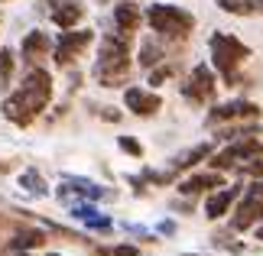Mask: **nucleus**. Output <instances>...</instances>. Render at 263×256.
Returning <instances> with one entry per match:
<instances>
[{
	"instance_id": "c85d7f7f",
	"label": "nucleus",
	"mask_w": 263,
	"mask_h": 256,
	"mask_svg": "<svg viewBox=\"0 0 263 256\" xmlns=\"http://www.w3.org/2000/svg\"><path fill=\"white\" fill-rule=\"evenodd\" d=\"M10 256H29V253H26V250H23V253H10Z\"/></svg>"
},
{
	"instance_id": "1a4fd4ad",
	"label": "nucleus",
	"mask_w": 263,
	"mask_h": 256,
	"mask_svg": "<svg viewBox=\"0 0 263 256\" xmlns=\"http://www.w3.org/2000/svg\"><path fill=\"white\" fill-rule=\"evenodd\" d=\"M257 218H263V201L257 198L254 191H247V198L237 204V214H234V221H231V224H234V230H247Z\"/></svg>"
},
{
	"instance_id": "6e6552de",
	"label": "nucleus",
	"mask_w": 263,
	"mask_h": 256,
	"mask_svg": "<svg viewBox=\"0 0 263 256\" xmlns=\"http://www.w3.org/2000/svg\"><path fill=\"white\" fill-rule=\"evenodd\" d=\"M124 104L134 110L137 117H149V114H156V110L163 107V101H159L156 94H146V91H140V88H127Z\"/></svg>"
},
{
	"instance_id": "39448f33",
	"label": "nucleus",
	"mask_w": 263,
	"mask_h": 256,
	"mask_svg": "<svg viewBox=\"0 0 263 256\" xmlns=\"http://www.w3.org/2000/svg\"><path fill=\"white\" fill-rule=\"evenodd\" d=\"M215 97V75H211L208 65H198L195 71H192L189 85H185V101H192V104H205V101Z\"/></svg>"
},
{
	"instance_id": "393cba45",
	"label": "nucleus",
	"mask_w": 263,
	"mask_h": 256,
	"mask_svg": "<svg viewBox=\"0 0 263 256\" xmlns=\"http://www.w3.org/2000/svg\"><path fill=\"white\" fill-rule=\"evenodd\" d=\"M110 256H140V250H137V247H127V243H120V247L110 250Z\"/></svg>"
},
{
	"instance_id": "a211bd4d",
	"label": "nucleus",
	"mask_w": 263,
	"mask_h": 256,
	"mask_svg": "<svg viewBox=\"0 0 263 256\" xmlns=\"http://www.w3.org/2000/svg\"><path fill=\"white\" fill-rule=\"evenodd\" d=\"M205 156H211V143H201V146H195L192 152H185V156H179L173 162V169H185V166H195V162H201Z\"/></svg>"
},
{
	"instance_id": "423d86ee",
	"label": "nucleus",
	"mask_w": 263,
	"mask_h": 256,
	"mask_svg": "<svg viewBox=\"0 0 263 256\" xmlns=\"http://www.w3.org/2000/svg\"><path fill=\"white\" fill-rule=\"evenodd\" d=\"M127 75H130V58H98V65H95V78L104 88L124 85Z\"/></svg>"
},
{
	"instance_id": "7ed1b4c3",
	"label": "nucleus",
	"mask_w": 263,
	"mask_h": 256,
	"mask_svg": "<svg viewBox=\"0 0 263 256\" xmlns=\"http://www.w3.org/2000/svg\"><path fill=\"white\" fill-rule=\"evenodd\" d=\"M250 55V49L240 43V39L228 36V33H215L211 36V58H215L218 71L228 78V85H237V65H244Z\"/></svg>"
},
{
	"instance_id": "4be33fe9",
	"label": "nucleus",
	"mask_w": 263,
	"mask_h": 256,
	"mask_svg": "<svg viewBox=\"0 0 263 256\" xmlns=\"http://www.w3.org/2000/svg\"><path fill=\"white\" fill-rule=\"evenodd\" d=\"M72 218H78V221H88V218H98V208L95 204H85V201H75L72 204Z\"/></svg>"
},
{
	"instance_id": "f3484780",
	"label": "nucleus",
	"mask_w": 263,
	"mask_h": 256,
	"mask_svg": "<svg viewBox=\"0 0 263 256\" xmlns=\"http://www.w3.org/2000/svg\"><path fill=\"white\" fill-rule=\"evenodd\" d=\"M20 185H23L29 194H36V198H43V194L49 191L46 182H43V175H39V172H33V169H26L23 175H20Z\"/></svg>"
},
{
	"instance_id": "20e7f679",
	"label": "nucleus",
	"mask_w": 263,
	"mask_h": 256,
	"mask_svg": "<svg viewBox=\"0 0 263 256\" xmlns=\"http://www.w3.org/2000/svg\"><path fill=\"white\" fill-rule=\"evenodd\" d=\"M95 39V33L91 29H62V36H59V43H55V65H72L75 62V55H82L88 43Z\"/></svg>"
},
{
	"instance_id": "a878e982",
	"label": "nucleus",
	"mask_w": 263,
	"mask_h": 256,
	"mask_svg": "<svg viewBox=\"0 0 263 256\" xmlns=\"http://www.w3.org/2000/svg\"><path fill=\"white\" fill-rule=\"evenodd\" d=\"M240 172H244V175H263V159H257V162H247V166L240 169Z\"/></svg>"
},
{
	"instance_id": "412c9836",
	"label": "nucleus",
	"mask_w": 263,
	"mask_h": 256,
	"mask_svg": "<svg viewBox=\"0 0 263 256\" xmlns=\"http://www.w3.org/2000/svg\"><path fill=\"white\" fill-rule=\"evenodd\" d=\"M13 52L10 49H0V85H7L10 81V75H13Z\"/></svg>"
},
{
	"instance_id": "9d476101",
	"label": "nucleus",
	"mask_w": 263,
	"mask_h": 256,
	"mask_svg": "<svg viewBox=\"0 0 263 256\" xmlns=\"http://www.w3.org/2000/svg\"><path fill=\"white\" fill-rule=\"evenodd\" d=\"M224 185V179H221V172H205V175H189L185 182L179 185L182 194H198V191H211V188H221Z\"/></svg>"
},
{
	"instance_id": "f03ea898",
	"label": "nucleus",
	"mask_w": 263,
	"mask_h": 256,
	"mask_svg": "<svg viewBox=\"0 0 263 256\" xmlns=\"http://www.w3.org/2000/svg\"><path fill=\"white\" fill-rule=\"evenodd\" d=\"M146 23L156 36H166V39H185L192 29H195V16L182 7L173 4H156L146 10Z\"/></svg>"
},
{
	"instance_id": "0eeeda50",
	"label": "nucleus",
	"mask_w": 263,
	"mask_h": 256,
	"mask_svg": "<svg viewBox=\"0 0 263 256\" xmlns=\"http://www.w3.org/2000/svg\"><path fill=\"white\" fill-rule=\"evenodd\" d=\"M257 114H260V110H257V104H250V101H231V104L211 107V114H208V124H228V120L257 117Z\"/></svg>"
},
{
	"instance_id": "aec40b11",
	"label": "nucleus",
	"mask_w": 263,
	"mask_h": 256,
	"mask_svg": "<svg viewBox=\"0 0 263 256\" xmlns=\"http://www.w3.org/2000/svg\"><path fill=\"white\" fill-rule=\"evenodd\" d=\"M218 7L228 10V13H240V16L254 13V4H250V0H218Z\"/></svg>"
},
{
	"instance_id": "2f4dec72",
	"label": "nucleus",
	"mask_w": 263,
	"mask_h": 256,
	"mask_svg": "<svg viewBox=\"0 0 263 256\" xmlns=\"http://www.w3.org/2000/svg\"><path fill=\"white\" fill-rule=\"evenodd\" d=\"M52 256H55V253H52Z\"/></svg>"
},
{
	"instance_id": "bb28decb",
	"label": "nucleus",
	"mask_w": 263,
	"mask_h": 256,
	"mask_svg": "<svg viewBox=\"0 0 263 256\" xmlns=\"http://www.w3.org/2000/svg\"><path fill=\"white\" fill-rule=\"evenodd\" d=\"M250 191H254V194H257V198H260V201H263V179H260V182H257V185H250Z\"/></svg>"
},
{
	"instance_id": "6ab92c4d",
	"label": "nucleus",
	"mask_w": 263,
	"mask_h": 256,
	"mask_svg": "<svg viewBox=\"0 0 263 256\" xmlns=\"http://www.w3.org/2000/svg\"><path fill=\"white\" fill-rule=\"evenodd\" d=\"M159 58H163V52H159L156 43H143V46H140V68H153Z\"/></svg>"
},
{
	"instance_id": "7c9ffc66",
	"label": "nucleus",
	"mask_w": 263,
	"mask_h": 256,
	"mask_svg": "<svg viewBox=\"0 0 263 256\" xmlns=\"http://www.w3.org/2000/svg\"><path fill=\"white\" fill-rule=\"evenodd\" d=\"M250 4H260V7H263V0H250Z\"/></svg>"
},
{
	"instance_id": "2eb2a0df",
	"label": "nucleus",
	"mask_w": 263,
	"mask_h": 256,
	"mask_svg": "<svg viewBox=\"0 0 263 256\" xmlns=\"http://www.w3.org/2000/svg\"><path fill=\"white\" fill-rule=\"evenodd\" d=\"M46 49H49V39H46V33H39V29L23 39V55L29 58V62H36L39 55H46Z\"/></svg>"
},
{
	"instance_id": "f8f14e48",
	"label": "nucleus",
	"mask_w": 263,
	"mask_h": 256,
	"mask_svg": "<svg viewBox=\"0 0 263 256\" xmlns=\"http://www.w3.org/2000/svg\"><path fill=\"white\" fill-rule=\"evenodd\" d=\"M237 191H240V188H221V191H215V194L208 198V204H205V214H208L211 221H218L221 214H228V208L237 201Z\"/></svg>"
},
{
	"instance_id": "dca6fc26",
	"label": "nucleus",
	"mask_w": 263,
	"mask_h": 256,
	"mask_svg": "<svg viewBox=\"0 0 263 256\" xmlns=\"http://www.w3.org/2000/svg\"><path fill=\"white\" fill-rule=\"evenodd\" d=\"M46 237L39 230H23V233H16L13 240H10V253H23V250H29V247H39Z\"/></svg>"
},
{
	"instance_id": "f257e3e1",
	"label": "nucleus",
	"mask_w": 263,
	"mask_h": 256,
	"mask_svg": "<svg viewBox=\"0 0 263 256\" xmlns=\"http://www.w3.org/2000/svg\"><path fill=\"white\" fill-rule=\"evenodd\" d=\"M49 97H52V78H49L46 68L36 65V68L26 71L23 85H20L13 94L4 101V117L13 120L16 127H26V124H33V120H36V114H43V110H46Z\"/></svg>"
},
{
	"instance_id": "5701e85b",
	"label": "nucleus",
	"mask_w": 263,
	"mask_h": 256,
	"mask_svg": "<svg viewBox=\"0 0 263 256\" xmlns=\"http://www.w3.org/2000/svg\"><path fill=\"white\" fill-rule=\"evenodd\" d=\"M117 146L124 149V152H130V156H137V159L143 156V146H140V140H134V136H120Z\"/></svg>"
},
{
	"instance_id": "4468645a",
	"label": "nucleus",
	"mask_w": 263,
	"mask_h": 256,
	"mask_svg": "<svg viewBox=\"0 0 263 256\" xmlns=\"http://www.w3.org/2000/svg\"><path fill=\"white\" fill-rule=\"evenodd\" d=\"M130 55V46H127V36H104L101 43V58H127Z\"/></svg>"
},
{
	"instance_id": "9b49d317",
	"label": "nucleus",
	"mask_w": 263,
	"mask_h": 256,
	"mask_svg": "<svg viewBox=\"0 0 263 256\" xmlns=\"http://www.w3.org/2000/svg\"><path fill=\"white\" fill-rule=\"evenodd\" d=\"M114 26L124 36H130L134 29H140V7L137 4H127V0H124V4H117L114 7Z\"/></svg>"
},
{
	"instance_id": "cd10ccee",
	"label": "nucleus",
	"mask_w": 263,
	"mask_h": 256,
	"mask_svg": "<svg viewBox=\"0 0 263 256\" xmlns=\"http://www.w3.org/2000/svg\"><path fill=\"white\" fill-rule=\"evenodd\" d=\"M159 230H163V233H173L176 224H173V221H163V224H159Z\"/></svg>"
},
{
	"instance_id": "c756f323",
	"label": "nucleus",
	"mask_w": 263,
	"mask_h": 256,
	"mask_svg": "<svg viewBox=\"0 0 263 256\" xmlns=\"http://www.w3.org/2000/svg\"><path fill=\"white\" fill-rule=\"evenodd\" d=\"M257 237H260V240H263V227H260V230H257Z\"/></svg>"
},
{
	"instance_id": "ddd939ff",
	"label": "nucleus",
	"mask_w": 263,
	"mask_h": 256,
	"mask_svg": "<svg viewBox=\"0 0 263 256\" xmlns=\"http://www.w3.org/2000/svg\"><path fill=\"white\" fill-rule=\"evenodd\" d=\"M82 16H85V7H82V4H75V0H62V4L52 10L55 26H62V29H72Z\"/></svg>"
},
{
	"instance_id": "b1692460",
	"label": "nucleus",
	"mask_w": 263,
	"mask_h": 256,
	"mask_svg": "<svg viewBox=\"0 0 263 256\" xmlns=\"http://www.w3.org/2000/svg\"><path fill=\"white\" fill-rule=\"evenodd\" d=\"M166 78H173V65H163V68H156L153 75H149V85H166Z\"/></svg>"
}]
</instances>
